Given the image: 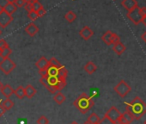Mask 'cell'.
<instances>
[{"instance_id": "obj_1", "label": "cell", "mask_w": 146, "mask_h": 124, "mask_svg": "<svg viewBox=\"0 0 146 124\" xmlns=\"http://www.w3.org/2000/svg\"><path fill=\"white\" fill-rule=\"evenodd\" d=\"M40 82L42 85H44L46 88V90L52 94H55L57 91H61L66 85V79H61L48 75L45 77H40Z\"/></svg>"}, {"instance_id": "obj_2", "label": "cell", "mask_w": 146, "mask_h": 124, "mask_svg": "<svg viewBox=\"0 0 146 124\" xmlns=\"http://www.w3.org/2000/svg\"><path fill=\"white\" fill-rule=\"evenodd\" d=\"M125 110L133 115L134 120H139L146 114V103L139 97H136L131 103H126Z\"/></svg>"}, {"instance_id": "obj_3", "label": "cell", "mask_w": 146, "mask_h": 124, "mask_svg": "<svg viewBox=\"0 0 146 124\" xmlns=\"http://www.w3.org/2000/svg\"><path fill=\"white\" fill-rule=\"evenodd\" d=\"M47 70V75L56 77L61 79H66L68 75L67 69L61 65L60 62L54 57H52L49 60V66L46 68Z\"/></svg>"}, {"instance_id": "obj_4", "label": "cell", "mask_w": 146, "mask_h": 124, "mask_svg": "<svg viewBox=\"0 0 146 124\" xmlns=\"http://www.w3.org/2000/svg\"><path fill=\"white\" fill-rule=\"evenodd\" d=\"M94 100L86 93H82L73 103L74 105L82 114H86L94 106Z\"/></svg>"}, {"instance_id": "obj_5", "label": "cell", "mask_w": 146, "mask_h": 124, "mask_svg": "<svg viewBox=\"0 0 146 124\" xmlns=\"http://www.w3.org/2000/svg\"><path fill=\"white\" fill-rule=\"evenodd\" d=\"M16 67H17V64L10 58L3 59L0 61V70L6 75L10 74Z\"/></svg>"}, {"instance_id": "obj_6", "label": "cell", "mask_w": 146, "mask_h": 124, "mask_svg": "<svg viewBox=\"0 0 146 124\" xmlns=\"http://www.w3.org/2000/svg\"><path fill=\"white\" fill-rule=\"evenodd\" d=\"M113 90L119 97H125L126 95H128V93L131 91V87L125 80H121L118 83L117 85L114 86Z\"/></svg>"}, {"instance_id": "obj_7", "label": "cell", "mask_w": 146, "mask_h": 124, "mask_svg": "<svg viewBox=\"0 0 146 124\" xmlns=\"http://www.w3.org/2000/svg\"><path fill=\"white\" fill-rule=\"evenodd\" d=\"M126 17L135 25H138L143 21V17L140 13V7H138V6H137L133 10L128 11L126 14Z\"/></svg>"}, {"instance_id": "obj_8", "label": "cell", "mask_w": 146, "mask_h": 124, "mask_svg": "<svg viewBox=\"0 0 146 124\" xmlns=\"http://www.w3.org/2000/svg\"><path fill=\"white\" fill-rule=\"evenodd\" d=\"M102 40L108 46H111V45H113L114 43H116L118 41H120L119 36L117 34H115L110 30H108L107 32H105L103 34V35L102 36Z\"/></svg>"}, {"instance_id": "obj_9", "label": "cell", "mask_w": 146, "mask_h": 124, "mask_svg": "<svg viewBox=\"0 0 146 124\" xmlns=\"http://www.w3.org/2000/svg\"><path fill=\"white\" fill-rule=\"evenodd\" d=\"M120 115H121L120 111H119L115 106H113V107H111V108L106 112V114H105L104 116L108 117L109 120H111L112 121H113L114 123L117 124V122H118V121H119Z\"/></svg>"}, {"instance_id": "obj_10", "label": "cell", "mask_w": 146, "mask_h": 124, "mask_svg": "<svg viewBox=\"0 0 146 124\" xmlns=\"http://www.w3.org/2000/svg\"><path fill=\"white\" fill-rule=\"evenodd\" d=\"M13 21L12 15L6 13L5 11H2L0 13V27L5 29L8 25H10Z\"/></svg>"}, {"instance_id": "obj_11", "label": "cell", "mask_w": 146, "mask_h": 124, "mask_svg": "<svg viewBox=\"0 0 146 124\" xmlns=\"http://www.w3.org/2000/svg\"><path fill=\"white\" fill-rule=\"evenodd\" d=\"M133 121H134L133 115L130 112L125 110L124 113L121 114L117 124H131Z\"/></svg>"}, {"instance_id": "obj_12", "label": "cell", "mask_w": 146, "mask_h": 124, "mask_svg": "<svg viewBox=\"0 0 146 124\" xmlns=\"http://www.w3.org/2000/svg\"><path fill=\"white\" fill-rule=\"evenodd\" d=\"M79 35H80V36H81L84 40L88 41V40H90V39L93 36L94 31H93L89 26H84V27L79 31Z\"/></svg>"}, {"instance_id": "obj_13", "label": "cell", "mask_w": 146, "mask_h": 124, "mask_svg": "<svg viewBox=\"0 0 146 124\" xmlns=\"http://www.w3.org/2000/svg\"><path fill=\"white\" fill-rule=\"evenodd\" d=\"M121 5L127 11H130L133 10L134 8H136L137 6H138L137 0H123L121 2Z\"/></svg>"}, {"instance_id": "obj_14", "label": "cell", "mask_w": 146, "mask_h": 124, "mask_svg": "<svg viewBox=\"0 0 146 124\" xmlns=\"http://www.w3.org/2000/svg\"><path fill=\"white\" fill-rule=\"evenodd\" d=\"M25 32L31 37L35 36L38 32H39V28L37 25H35L34 23H31L28 24L25 28Z\"/></svg>"}, {"instance_id": "obj_15", "label": "cell", "mask_w": 146, "mask_h": 124, "mask_svg": "<svg viewBox=\"0 0 146 124\" xmlns=\"http://www.w3.org/2000/svg\"><path fill=\"white\" fill-rule=\"evenodd\" d=\"M35 66L36 67L39 69V70H41V69H46L47 67L49 66V60L46 58V57H40L37 62L35 63Z\"/></svg>"}, {"instance_id": "obj_16", "label": "cell", "mask_w": 146, "mask_h": 124, "mask_svg": "<svg viewBox=\"0 0 146 124\" xmlns=\"http://www.w3.org/2000/svg\"><path fill=\"white\" fill-rule=\"evenodd\" d=\"M125 49H126L125 46L121 41H118L113 45V50L118 55H121L125 51Z\"/></svg>"}, {"instance_id": "obj_17", "label": "cell", "mask_w": 146, "mask_h": 124, "mask_svg": "<svg viewBox=\"0 0 146 124\" xmlns=\"http://www.w3.org/2000/svg\"><path fill=\"white\" fill-rule=\"evenodd\" d=\"M14 91L15 90L10 85H4L2 90H1V92L2 94L6 97V98H10L13 94H14Z\"/></svg>"}, {"instance_id": "obj_18", "label": "cell", "mask_w": 146, "mask_h": 124, "mask_svg": "<svg viewBox=\"0 0 146 124\" xmlns=\"http://www.w3.org/2000/svg\"><path fill=\"white\" fill-rule=\"evenodd\" d=\"M24 91H25V97L29 99H31L37 92V91L32 85H27L26 87L24 88Z\"/></svg>"}, {"instance_id": "obj_19", "label": "cell", "mask_w": 146, "mask_h": 124, "mask_svg": "<svg viewBox=\"0 0 146 124\" xmlns=\"http://www.w3.org/2000/svg\"><path fill=\"white\" fill-rule=\"evenodd\" d=\"M3 8H4V11H5L6 13L10 15H12L13 13H15L17 10V7L12 2H7L6 5Z\"/></svg>"}, {"instance_id": "obj_20", "label": "cell", "mask_w": 146, "mask_h": 124, "mask_svg": "<svg viewBox=\"0 0 146 124\" xmlns=\"http://www.w3.org/2000/svg\"><path fill=\"white\" fill-rule=\"evenodd\" d=\"M84 71L87 73H89V74L91 75V74H93L97 70V67H96V65L94 63V62L89 61V62H87V64L84 66Z\"/></svg>"}, {"instance_id": "obj_21", "label": "cell", "mask_w": 146, "mask_h": 124, "mask_svg": "<svg viewBox=\"0 0 146 124\" xmlns=\"http://www.w3.org/2000/svg\"><path fill=\"white\" fill-rule=\"evenodd\" d=\"M65 99H66L65 96H64L63 93H61L60 91L58 92V93H55V95H54V97H53V101H54L56 103H58V105L62 104V103L65 101Z\"/></svg>"}, {"instance_id": "obj_22", "label": "cell", "mask_w": 146, "mask_h": 124, "mask_svg": "<svg viewBox=\"0 0 146 124\" xmlns=\"http://www.w3.org/2000/svg\"><path fill=\"white\" fill-rule=\"evenodd\" d=\"M13 106H14V102L12 100H11L10 98H6L5 100L2 101V107L4 108L5 112L10 110Z\"/></svg>"}, {"instance_id": "obj_23", "label": "cell", "mask_w": 146, "mask_h": 124, "mask_svg": "<svg viewBox=\"0 0 146 124\" xmlns=\"http://www.w3.org/2000/svg\"><path fill=\"white\" fill-rule=\"evenodd\" d=\"M14 94L16 95V97L19 99H23L25 97V91H24V87H23L22 85H19L14 91Z\"/></svg>"}, {"instance_id": "obj_24", "label": "cell", "mask_w": 146, "mask_h": 124, "mask_svg": "<svg viewBox=\"0 0 146 124\" xmlns=\"http://www.w3.org/2000/svg\"><path fill=\"white\" fill-rule=\"evenodd\" d=\"M64 18L65 20L68 22V23H73L76 18H77V15L74 11H68L65 15H64Z\"/></svg>"}, {"instance_id": "obj_25", "label": "cell", "mask_w": 146, "mask_h": 124, "mask_svg": "<svg viewBox=\"0 0 146 124\" xmlns=\"http://www.w3.org/2000/svg\"><path fill=\"white\" fill-rule=\"evenodd\" d=\"M100 120H101V118L99 117V115H98L96 113L93 112V113L88 117L87 121H89L90 124H96V123H99Z\"/></svg>"}, {"instance_id": "obj_26", "label": "cell", "mask_w": 146, "mask_h": 124, "mask_svg": "<svg viewBox=\"0 0 146 124\" xmlns=\"http://www.w3.org/2000/svg\"><path fill=\"white\" fill-rule=\"evenodd\" d=\"M12 53V50L10 47H5V49L1 50V53H0V57H2L3 59H5V58H9V56Z\"/></svg>"}, {"instance_id": "obj_27", "label": "cell", "mask_w": 146, "mask_h": 124, "mask_svg": "<svg viewBox=\"0 0 146 124\" xmlns=\"http://www.w3.org/2000/svg\"><path fill=\"white\" fill-rule=\"evenodd\" d=\"M37 124H49V120L47 119L46 116L45 115H41L40 116V118L37 120Z\"/></svg>"}, {"instance_id": "obj_28", "label": "cell", "mask_w": 146, "mask_h": 124, "mask_svg": "<svg viewBox=\"0 0 146 124\" xmlns=\"http://www.w3.org/2000/svg\"><path fill=\"white\" fill-rule=\"evenodd\" d=\"M28 17H29V19H31L32 21H35V20H36V19L38 18L37 12H35V11H34L28 12Z\"/></svg>"}, {"instance_id": "obj_29", "label": "cell", "mask_w": 146, "mask_h": 124, "mask_svg": "<svg viewBox=\"0 0 146 124\" xmlns=\"http://www.w3.org/2000/svg\"><path fill=\"white\" fill-rule=\"evenodd\" d=\"M99 124H116V123H114L113 121H112L111 120H109L108 117L104 116L102 119H101V120H100Z\"/></svg>"}, {"instance_id": "obj_30", "label": "cell", "mask_w": 146, "mask_h": 124, "mask_svg": "<svg viewBox=\"0 0 146 124\" xmlns=\"http://www.w3.org/2000/svg\"><path fill=\"white\" fill-rule=\"evenodd\" d=\"M13 3L18 8V7H24V5L26 4V1H25V0H14Z\"/></svg>"}, {"instance_id": "obj_31", "label": "cell", "mask_w": 146, "mask_h": 124, "mask_svg": "<svg viewBox=\"0 0 146 124\" xmlns=\"http://www.w3.org/2000/svg\"><path fill=\"white\" fill-rule=\"evenodd\" d=\"M42 7L43 6H42V5L40 2H35V3L33 4V11H35V12H37L38 11H40Z\"/></svg>"}, {"instance_id": "obj_32", "label": "cell", "mask_w": 146, "mask_h": 124, "mask_svg": "<svg viewBox=\"0 0 146 124\" xmlns=\"http://www.w3.org/2000/svg\"><path fill=\"white\" fill-rule=\"evenodd\" d=\"M24 8L28 12L32 11H33V3L32 2H26V4L24 5Z\"/></svg>"}, {"instance_id": "obj_33", "label": "cell", "mask_w": 146, "mask_h": 124, "mask_svg": "<svg viewBox=\"0 0 146 124\" xmlns=\"http://www.w3.org/2000/svg\"><path fill=\"white\" fill-rule=\"evenodd\" d=\"M7 47H9V45H8V43L6 42V41L5 39L0 40V50H3Z\"/></svg>"}, {"instance_id": "obj_34", "label": "cell", "mask_w": 146, "mask_h": 124, "mask_svg": "<svg viewBox=\"0 0 146 124\" xmlns=\"http://www.w3.org/2000/svg\"><path fill=\"white\" fill-rule=\"evenodd\" d=\"M46 14V11L44 9V7H42L40 11H37L38 17H44Z\"/></svg>"}, {"instance_id": "obj_35", "label": "cell", "mask_w": 146, "mask_h": 124, "mask_svg": "<svg viewBox=\"0 0 146 124\" xmlns=\"http://www.w3.org/2000/svg\"><path fill=\"white\" fill-rule=\"evenodd\" d=\"M39 74L40 75V77H45V76L47 75V70H46V69L39 70Z\"/></svg>"}, {"instance_id": "obj_36", "label": "cell", "mask_w": 146, "mask_h": 124, "mask_svg": "<svg viewBox=\"0 0 146 124\" xmlns=\"http://www.w3.org/2000/svg\"><path fill=\"white\" fill-rule=\"evenodd\" d=\"M5 113V110L2 107V100H0V118L2 117V115Z\"/></svg>"}, {"instance_id": "obj_37", "label": "cell", "mask_w": 146, "mask_h": 124, "mask_svg": "<svg viewBox=\"0 0 146 124\" xmlns=\"http://www.w3.org/2000/svg\"><path fill=\"white\" fill-rule=\"evenodd\" d=\"M141 38H142V39L143 40V41L146 43V31H145V32H144V33H143V34L141 35Z\"/></svg>"}, {"instance_id": "obj_38", "label": "cell", "mask_w": 146, "mask_h": 124, "mask_svg": "<svg viewBox=\"0 0 146 124\" xmlns=\"http://www.w3.org/2000/svg\"><path fill=\"white\" fill-rule=\"evenodd\" d=\"M142 23H143L144 24V26L146 27V17H144V18L143 19V21H142Z\"/></svg>"}, {"instance_id": "obj_39", "label": "cell", "mask_w": 146, "mask_h": 124, "mask_svg": "<svg viewBox=\"0 0 146 124\" xmlns=\"http://www.w3.org/2000/svg\"><path fill=\"white\" fill-rule=\"evenodd\" d=\"M3 86H4V84L0 81V91H1V90H2V88H3Z\"/></svg>"}, {"instance_id": "obj_40", "label": "cell", "mask_w": 146, "mask_h": 124, "mask_svg": "<svg viewBox=\"0 0 146 124\" xmlns=\"http://www.w3.org/2000/svg\"><path fill=\"white\" fill-rule=\"evenodd\" d=\"M3 11H4V8H3V6L1 5H0V13H1Z\"/></svg>"}, {"instance_id": "obj_41", "label": "cell", "mask_w": 146, "mask_h": 124, "mask_svg": "<svg viewBox=\"0 0 146 124\" xmlns=\"http://www.w3.org/2000/svg\"><path fill=\"white\" fill-rule=\"evenodd\" d=\"M30 2H32V3L34 4V3H35V2H39V0H31Z\"/></svg>"}, {"instance_id": "obj_42", "label": "cell", "mask_w": 146, "mask_h": 124, "mask_svg": "<svg viewBox=\"0 0 146 124\" xmlns=\"http://www.w3.org/2000/svg\"><path fill=\"white\" fill-rule=\"evenodd\" d=\"M70 124H78V123L77 121H72V122H71Z\"/></svg>"}, {"instance_id": "obj_43", "label": "cell", "mask_w": 146, "mask_h": 124, "mask_svg": "<svg viewBox=\"0 0 146 124\" xmlns=\"http://www.w3.org/2000/svg\"><path fill=\"white\" fill-rule=\"evenodd\" d=\"M6 1H7V2H12V3H13V2H14V0H6Z\"/></svg>"}, {"instance_id": "obj_44", "label": "cell", "mask_w": 146, "mask_h": 124, "mask_svg": "<svg viewBox=\"0 0 146 124\" xmlns=\"http://www.w3.org/2000/svg\"><path fill=\"white\" fill-rule=\"evenodd\" d=\"M84 124H90V123L89 121H85V122H84Z\"/></svg>"}, {"instance_id": "obj_45", "label": "cell", "mask_w": 146, "mask_h": 124, "mask_svg": "<svg viewBox=\"0 0 146 124\" xmlns=\"http://www.w3.org/2000/svg\"><path fill=\"white\" fill-rule=\"evenodd\" d=\"M2 35V30L0 29V35Z\"/></svg>"}, {"instance_id": "obj_46", "label": "cell", "mask_w": 146, "mask_h": 124, "mask_svg": "<svg viewBox=\"0 0 146 124\" xmlns=\"http://www.w3.org/2000/svg\"><path fill=\"white\" fill-rule=\"evenodd\" d=\"M25 1H26V2H30L31 0H25Z\"/></svg>"}, {"instance_id": "obj_47", "label": "cell", "mask_w": 146, "mask_h": 124, "mask_svg": "<svg viewBox=\"0 0 146 124\" xmlns=\"http://www.w3.org/2000/svg\"><path fill=\"white\" fill-rule=\"evenodd\" d=\"M143 124H146V120L144 121V122H143Z\"/></svg>"}, {"instance_id": "obj_48", "label": "cell", "mask_w": 146, "mask_h": 124, "mask_svg": "<svg viewBox=\"0 0 146 124\" xmlns=\"http://www.w3.org/2000/svg\"><path fill=\"white\" fill-rule=\"evenodd\" d=\"M96 124H99V123H96Z\"/></svg>"}]
</instances>
